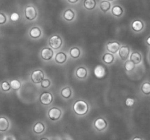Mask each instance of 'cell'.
Listing matches in <instances>:
<instances>
[{"instance_id": "obj_11", "label": "cell", "mask_w": 150, "mask_h": 140, "mask_svg": "<svg viewBox=\"0 0 150 140\" xmlns=\"http://www.w3.org/2000/svg\"><path fill=\"white\" fill-rule=\"evenodd\" d=\"M94 74L98 79H102L106 74V69L102 65H98L94 69Z\"/></svg>"}, {"instance_id": "obj_22", "label": "cell", "mask_w": 150, "mask_h": 140, "mask_svg": "<svg viewBox=\"0 0 150 140\" xmlns=\"http://www.w3.org/2000/svg\"><path fill=\"white\" fill-rule=\"evenodd\" d=\"M83 6L87 10H92L96 7V1L95 0H84Z\"/></svg>"}, {"instance_id": "obj_6", "label": "cell", "mask_w": 150, "mask_h": 140, "mask_svg": "<svg viewBox=\"0 0 150 140\" xmlns=\"http://www.w3.org/2000/svg\"><path fill=\"white\" fill-rule=\"evenodd\" d=\"M62 114V112L61 109L57 107L51 108L48 112V118L53 121L58 120L61 118Z\"/></svg>"}, {"instance_id": "obj_10", "label": "cell", "mask_w": 150, "mask_h": 140, "mask_svg": "<svg viewBox=\"0 0 150 140\" xmlns=\"http://www.w3.org/2000/svg\"><path fill=\"white\" fill-rule=\"evenodd\" d=\"M120 46L121 45H120V42H117V41H113V42H109L107 43L106 49L110 53H117Z\"/></svg>"}, {"instance_id": "obj_1", "label": "cell", "mask_w": 150, "mask_h": 140, "mask_svg": "<svg viewBox=\"0 0 150 140\" xmlns=\"http://www.w3.org/2000/svg\"><path fill=\"white\" fill-rule=\"evenodd\" d=\"M73 111L76 115L83 116L87 114L89 111V105L87 102L83 100H78L73 104Z\"/></svg>"}, {"instance_id": "obj_30", "label": "cell", "mask_w": 150, "mask_h": 140, "mask_svg": "<svg viewBox=\"0 0 150 140\" xmlns=\"http://www.w3.org/2000/svg\"><path fill=\"white\" fill-rule=\"evenodd\" d=\"M41 87L43 88H48L51 86V81L48 79H43L40 83Z\"/></svg>"}, {"instance_id": "obj_37", "label": "cell", "mask_w": 150, "mask_h": 140, "mask_svg": "<svg viewBox=\"0 0 150 140\" xmlns=\"http://www.w3.org/2000/svg\"><path fill=\"white\" fill-rule=\"evenodd\" d=\"M40 140H49V139H48V138H46V137H43V138H41Z\"/></svg>"}, {"instance_id": "obj_7", "label": "cell", "mask_w": 150, "mask_h": 140, "mask_svg": "<svg viewBox=\"0 0 150 140\" xmlns=\"http://www.w3.org/2000/svg\"><path fill=\"white\" fill-rule=\"evenodd\" d=\"M118 52L119 55H120L122 60H123V61H127L128 59L129 56H130V49L129 48V46H127V45H122V46H120Z\"/></svg>"}, {"instance_id": "obj_4", "label": "cell", "mask_w": 150, "mask_h": 140, "mask_svg": "<svg viewBox=\"0 0 150 140\" xmlns=\"http://www.w3.org/2000/svg\"><path fill=\"white\" fill-rule=\"evenodd\" d=\"M25 17L27 20H33L38 16V12H37L36 8L34 6L29 5L25 8L24 10Z\"/></svg>"}, {"instance_id": "obj_13", "label": "cell", "mask_w": 150, "mask_h": 140, "mask_svg": "<svg viewBox=\"0 0 150 140\" xmlns=\"http://www.w3.org/2000/svg\"><path fill=\"white\" fill-rule=\"evenodd\" d=\"M10 123L5 117H0V131L5 132L9 129Z\"/></svg>"}, {"instance_id": "obj_20", "label": "cell", "mask_w": 150, "mask_h": 140, "mask_svg": "<svg viewBox=\"0 0 150 140\" xmlns=\"http://www.w3.org/2000/svg\"><path fill=\"white\" fill-rule=\"evenodd\" d=\"M102 60L105 64H111L114 61V56L112 53L107 52L103 55Z\"/></svg>"}, {"instance_id": "obj_8", "label": "cell", "mask_w": 150, "mask_h": 140, "mask_svg": "<svg viewBox=\"0 0 150 140\" xmlns=\"http://www.w3.org/2000/svg\"><path fill=\"white\" fill-rule=\"evenodd\" d=\"M94 126L96 128L98 131H104L105 128L108 126V123H107L106 120L103 118H98L95 120V123H94Z\"/></svg>"}, {"instance_id": "obj_12", "label": "cell", "mask_w": 150, "mask_h": 140, "mask_svg": "<svg viewBox=\"0 0 150 140\" xmlns=\"http://www.w3.org/2000/svg\"><path fill=\"white\" fill-rule=\"evenodd\" d=\"M132 29L136 32H142L144 27V24L141 20H135L132 23Z\"/></svg>"}, {"instance_id": "obj_16", "label": "cell", "mask_w": 150, "mask_h": 140, "mask_svg": "<svg viewBox=\"0 0 150 140\" xmlns=\"http://www.w3.org/2000/svg\"><path fill=\"white\" fill-rule=\"evenodd\" d=\"M142 60V55H141L140 52H137V51H135V52H132L131 55H130V61H131L134 64H140Z\"/></svg>"}, {"instance_id": "obj_31", "label": "cell", "mask_w": 150, "mask_h": 140, "mask_svg": "<svg viewBox=\"0 0 150 140\" xmlns=\"http://www.w3.org/2000/svg\"><path fill=\"white\" fill-rule=\"evenodd\" d=\"M135 104V99L133 98L128 97L125 99V105L127 106H133Z\"/></svg>"}, {"instance_id": "obj_5", "label": "cell", "mask_w": 150, "mask_h": 140, "mask_svg": "<svg viewBox=\"0 0 150 140\" xmlns=\"http://www.w3.org/2000/svg\"><path fill=\"white\" fill-rule=\"evenodd\" d=\"M44 79V73L41 69H36L31 74V80L35 84L40 83Z\"/></svg>"}, {"instance_id": "obj_23", "label": "cell", "mask_w": 150, "mask_h": 140, "mask_svg": "<svg viewBox=\"0 0 150 140\" xmlns=\"http://www.w3.org/2000/svg\"><path fill=\"white\" fill-rule=\"evenodd\" d=\"M69 52H70V56L74 58V59L79 58L81 55V50L79 48H76V47L70 48Z\"/></svg>"}, {"instance_id": "obj_2", "label": "cell", "mask_w": 150, "mask_h": 140, "mask_svg": "<svg viewBox=\"0 0 150 140\" xmlns=\"http://www.w3.org/2000/svg\"><path fill=\"white\" fill-rule=\"evenodd\" d=\"M63 43L62 39L59 35H53L48 39V44L51 46V48L54 50L59 49Z\"/></svg>"}, {"instance_id": "obj_32", "label": "cell", "mask_w": 150, "mask_h": 140, "mask_svg": "<svg viewBox=\"0 0 150 140\" xmlns=\"http://www.w3.org/2000/svg\"><path fill=\"white\" fill-rule=\"evenodd\" d=\"M20 18V15H19L18 13H13L10 15V20L13 22L18 21Z\"/></svg>"}, {"instance_id": "obj_3", "label": "cell", "mask_w": 150, "mask_h": 140, "mask_svg": "<svg viewBox=\"0 0 150 140\" xmlns=\"http://www.w3.org/2000/svg\"><path fill=\"white\" fill-rule=\"evenodd\" d=\"M53 100H54V97H53L52 93L48 91L43 92L40 96V102L41 103V104L45 105V106L51 104L53 102Z\"/></svg>"}, {"instance_id": "obj_28", "label": "cell", "mask_w": 150, "mask_h": 140, "mask_svg": "<svg viewBox=\"0 0 150 140\" xmlns=\"http://www.w3.org/2000/svg\"><path fill=\"white\" fill-rule=\"evenodd\" d=\"M142 93L146 95H149L150 93V84L148 82L144 83L142 86Z\"/></svg>"}, {"instance_id": "obj_9", "label": "cell", "mask_w": 150, "mask_h": 140, "mask_svg": "<svg viewBox=\"0 0 150 140\" xmlns=\"http://www.w3.org/2000/svg\"><path fill=\"white\" fill-rule=\"evenodd\" d=\"M41 58L45 61H50L54 56V51L51 48H43L40 52Z\"/></svg>"}, {"instance_id": "obj_34", "label": "cell", "mask_w": 150, "mask_h": 140, "mask_svg": "<svg viewBox=\"0 0 150 140\" xmlns=\"http://www.w3.org/2000/svg\"><path fill=\"white\" fill-rule=\"evenodd\" d=\"M67 1L70 3H71V4H75V3H77L79 0H67Z\"/></svg>"}, {"instance_id": "obj_36", "label": "cell", "mask_w": 150, "mask_h": 140, "mask_svg": "<svg viewBox=\"0 0 150 140\" xmlns=\"http://www.w3.org/2000/svg\"><path fill=\"white\" fill-rule=\"evenodd\" d=\"M146 43H147L148 45H150V37L149 36H148L147 37V39H146Z\"/></svg>"}, {"instance_id": "obj_26", "label": "cell", "mask_w": 150, "mask_h": 140, "mask_svg": "<svg viewBox=\"0 0 150 140\" xmlns=\"http://www.w3.org/2000/svg\"><path fill=\"white\" fill-rule=\"evenodd\" d=\"M10 87L13 90H18L21 87V83L18 80H13L10 83Z\"/></svg>"}, {"instance_id": "obj_17", "label": "cell", "mask_w": 150, "mask_h": 140, "mask_svg": "<svg viewBox=\"0 0 150 140\" xmlns=\"http://www.w3.org/2000/svg\"><path fill=\"white\" fill-rule=\"evenodd\" d=\"M45 129V125L41 122H38L34 125L33 126V131L34 133L37 134H40L44 132Z\"/></svg>"}, {"instance_id": "obj_27", "label": "cell", "mask_w": 150, "mask_h": 140, "mask_svg": "<svg viewBox=\"0 0 150 140\" xmlns=\"http://www.w3.org/2000/svg\"><path fill=\"white\" fill-rule=\"evenodd\" d=\"M124 66L126 71H130L135 69V64H133L130 60H127V61H125V63Z\"/></svg>"}, {"instance_id": "obj_24", "label": "cell", "mask_w": 150, "mask_h": 140, "mask_svg": "<svg viewBox=\"0 0 150 140\" xmlns=\"http://www.w3.org/2000/svg\"><path fill=\"white\" fill-rule=\"evenodd\" d=\"M61 95L64 99H69L72 95L71 88L70 87H65L64 88H62L61 90Z\"/></svg>"}, {"instance_id": "obj_19", "label": "cell", "mask_w": 150, "mask_h": 140, "mask_svg": "<svg viewBox=\"0 0 150 140\" xmlns=\"http://www.w3.org/2000/svg\"><path fill=\"white\" fill-rule=\"evenodd\" d=\"M75 15H76V14H75L74 11L73 10H71V9H67L63 13V18L66 20H67V21H71V20H73L74 19Z\"/></svg>"}, {"instance_id": "obj_18", "label": "cell", "mask_w": 150, "mask_h": 140, "mask_svg": "<svg viewBox=\"0 0 150 140\" xmlns=\"http://www.w3.org/2000/svg\"><path fill=\"white\" fill-rule=\"evenodd\" d=\"M41 34H42V32H41L40 29L39 27H37V26L32 27L29 31V36L33 39L39 38L41 36Z\"/></svg>"}, {"instance_id": "obj_35", "label": "cell", "mask_w": 150, "mask_h": 140, "mask_svg": "<svg viewBox=\"0 0 150 140\" xmlns=\"http://www.w3.org/2000/svg\"><path fill=\"white\" fill-rule=\"evenodd\" d=\"M133 140H143V139L141 138V137L139 136H135L134 138L133 139Z\"/></svg>"}, {"instance_id": "obj_29", "label": "cell", "mask_w": 150, "mask_h": 140, "mask_svg": "<svg viewBox=\"0 0 150 140\" xmlns=\"http://www.w3.org/2000/svg\"><path fill=\"white\" fill-rule=\"evenodd\" d=\"M1 90L4 92L9 91V90L11 89L10 83L7 81H3L1 84Z\"/></svg>"}, {"instance_id": "obj_25", "label": "cell", "mask_w": 150, "mask_h": 140, "mask_svg": "<svg viewBox=\"0 0 150 140\" xmlns=\"http://www.w3.org/2000/svg\"><path fill=\"white\" fill-rule=\"evenodd\" d=\"M111 13L115 17H120L123 14V10L120 6L115 5L111 10Z\"/></svg>"}, {"instance_id": "obj_38", "label": "cell", "mask_w": 150, "mask_h": 140, "mask_svg": "<svg viewBox=\"0 0 150 140\" xmlns=\"http://www.w3.org/2000/svg\"><path fill=\"white\" fill-rule=\"evenodd\" d=\"M106 1H114V0H106Z\"/></svg>"}, {"instance_id": "obj_33", "label": "cell", "mask_w": 150, "mask_h": 140, "mask_svg": "<svg viewBox=\"0 0 150 140\" xmlns=\"http://www.w3.org/2000/svg\"><path fill=\"white\" fill-rule=\"evenodd\" d=\"M7 21V17L3 13H0V25L4 24Z\"/></svg>"}, {"instance_id": "obj_15", "label": "cell", "mask_w": 150, "mask_h": 140, "mask_svg": "<svg viewBox=\"0 0 150 140\" xmlns=\"http://www.w3.org/2000/svg\"><path fill=\"white\" fill-rule=\"evenodd\" d=\"M67 61V55L64 52H57L55 55V61L59 64H63Z\"/></svg>"}, {"instance_id": "obj_21", "label": "cell", "mask_w": 150, "mask_h": 140, "mask_svg": "<svg viewBox=\"0 0 150 140\" xmlns=\"http://www.w3.org/2000/svg\"><path fill=\"white\" fill-rule=\"evenodd\" d=\"M111 7V4L110 3V1H106V0H104L102 1L100 3V8L101 11L103 12V13H107L110 10Z\"/></svg>"}, {"instance_id": "obj_14", "label": "cell", "mask_w": 150, "mask_h": 140, "mask_svg": "<svg viewBox=\"0 0 150 140\" xmlns=\"http://www.w3.org/2000/svg\"><path fill=\"white\" fill-rule=\"evenodd\" d=\"M88 71L85 67L79 66L76 71V75L79 79H84L87 76Z\"/></svg>"}]
</instances>
